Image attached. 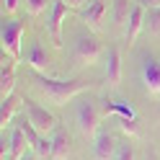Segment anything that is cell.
Listing matches in <instances>:
<instances>
[{
    "label": "cell",
    "mask_w": 160,
    "mask_h": 160,
    "mask_svg": "<svg viewBox=\"0 0 160 160\" xmlns=\"http://www.w3.org/2000/svg\"><path fill=\"white\" fill-rule=\"evenodd\" d=\"M34 80H36L39 91H42V93H44V96H47L52 103H57V106L67 103L72 96L83 93L85 88H88V80H83V78L59 80V78H49L47 72H34Z\"/></svg>",
    "instance_id": "obj_1"
},
{
    "label": "cell",
    "mask_w": 160,
    "mask_h": 160,
    "mask_svg": "<svg viewBox=\"0 0 160 160\" xmlns=\"http://www.w3.org/2000/svg\"><path fill=\"white\" fill-rule=\"evenodd\" d=\"M26 31V21L21 18H5L0 23V44H3V52H8L11 57H21V36Z\"/></svg>",
    "instance_id": "obj_2"
},
{
    "label": "cell",
    "mask_w": 160,
    "mask_h": 160,
    "mask_svg": "<svg viewBox=\"0 0 160 160\" xmlns=\"http://www.w3.org/2000/svg\"><path fill=\"white\" fill-rule=\"evenodd\" d=\"M103 54V44L101 39L93 34H78L75 47H72V57L78 65H96L98 57Z\"/></svg>",
    "instance_id": "obj_3"
},
{
    "label": "cell",
    "mask_w": 160,
    "mask_h": 160,
    "mask_svg": "<svg viewBox=\"0 0 160 160\" xmlns=\"http://www.w3.org/2000/svg\"><path fill=\"white\" fill-rule=\"evenodd\" d=\"M67 13H70V5L65 0H52V8H49V16H47V34L54 47H62V23Z\"/></svg>",
    "instance_id": "obj_4"
},
{
    "label": "cell",
    "mask_w": 160,
    "mask_h": 160,
    "mask_svg": "<svg viewBox=\"0 0 160 160\" xmlns=\"http://www.w3.org/2000/svg\"><path fill=\"white\" fill-rule=\"evenodd\" d=\"M23 108H26L28 122H31V124H34V127H36L42 134H47V132H54V129H57V119H54L52 114H49L44 106H39V103L34 101V98H28V96H26V98H23Z\"/></svg>",
    "instance_id": "obj_5"
},
{
    "label": "cell",
    "mask_w": 160,
    "mask_h": 160,
    "mask_svg": "<svg viewBox=\"0 0 160 160\" xmlns=\"http://www.w3.org/2000/svg\"><path fill=\"white\" fill-rule=\"evenodd\" d=\"M75 119H78V127H80V132L85 137L96 134V129H98V108H96L93 101H80L78 108H75Z\"/></svg>",
    "instance_id": "obj_6"
},
{
    "label": "cell",
    "mask_w": 160,
    "mask_h": 160,
    "mask_svg": "<svg viewBox=\"0 0 160 160\" xmlns=\"http://www.w3.org/2000/svg\"><path fill=\"white\" fill-rule=\"evenodd\" d=\"M142 85L150 96H160V59L155 57L142 59Z\"/></svg>",
    "instance_id": "obj_7"
},
{
    "label": "cell",
    "mask_w": 160,
    "mask_h": 160,
    "mask_svg": "<svg viewBox=\"0 0 160 160\" xmlns=\"http://www.w3.org/2000/svg\"><path fill=\"white\" fill-rule=\"evenodd\" d=\"M16 62L18 59L3 52V70H0V98H8L16 85Z\"/></svg>",
    "instance_id": "obj_8"
},
{
    "label": "cell",
    "mask_w": 160,
    "mask_h": 160,
    "mask_svg": "<svg viewBox=\"0 0 160 160\" xmlns=\"http://www.w3.org/2000/svg\"><path fill=\"white\" fill-rule=\"evenodd\" d=\"M119 80H122V52H119V47H108L106 49V83L119 85Z\"/></svg>",
    "instance_id": "obj_9"
},
{
    "label": "cell",
    "mask_w": 160,
    "mask_h": 160,
    "mask_svg": "<svg viewBox=\"0 0 160 160\" xmlns=\"http://www.w3.org/2000/svg\"><path fill=\"white\" fill-rule=\"evenodd\" d=\"M26 65L34 70V72H47L49 70V57L44 52V47L39 42H31V47L26 49Z\"/></svg>",
    "instance_id": "obj_10"
},
{
    "label": "cell",
    "mask_w": 160,
    "mask_h": 160,
    "mask_svg": "<svg viewBox=\"0 0 160 160\" xmlns=\"http://www.w3.org/2000/svg\"><path fill=\"white\" fill-rule=\"evenodd\" d=\"M103 13H106V0H91L85 8H80L78 16L80 21H85L88 26H98L103 21Z\"/></svg>",
    "instance_id": "obj_11"
},
{
    "label": "cell",
    "mask_w": 160,
    "mask_h": 160,
    "mask_svg": "<svg viewBox=\"0 0 160 160\" xmlns=\"http://www.w3.org/2000/svg\"><path fill=\"white\" fill-rule=\"evenodd\" d=\"M116 150H119V145H116L114 134L101 132V134L96 137V145H93V155H96V160H108L111 155H116Z\"/></svg>",
    "instance_id": "obj_12"
},
{
    "label": "cell",
    "mask_w": 160,
    "mask_h": 160,
    "mask_svg": "<svg viewBox=\"0 0 160 160\" xmlns=\"http://www.w3.org/2000/svg\"><path fill=\"white\" fill-rule=\"evenodd\" d=\"M145 8L142 5H139V3H134V8H132V16H129V21H127V42L129 44H132L134 42V39H137V34H139V28H142L145 26Z\"/></svg>",
    "instance_id": "obj_13"
},
{
    "label": "cell",
    "mask_w": 160,
    "mask_h": 160,
    "mask_svg": "<svg viewBox=\"0 0 160 160\" xmlns=\"http://www.w3.org/2000/svg\"><path fill=\"white\" fill-rule=\"evenodd\" d=\"M101 111L108 116V114H116L119 119H137V114H134V108L129 106L127 101H103V106H101Z\"/></svg>",
    "instance_id": "obj_14"
},
{
    "label": "cell",
    "mask_w": 160,
    "mask_h": 160,
    "mask_svg": "<svg viewBox=\"0 0 160 160\" xmlns=\"http://www.w3.org/2000/svg\"><path fill=\"white\" fill-rule=\"evenodd\" d=\"M67 150H70V137L62 127H57L54 129V137H52V158L49 160H62L67 155Z\"/></svg>",
    "instance_id": "obj_15"
},
{
    "label": "cell",
    "mask_w": 160,
    "mask_h": 160,
    "mask_svg": "<svg viewBox=\"0 0 160 160\" xmlns=\"http://www.w3.org/2000/svg\"><path fill=\"white\" fill-rule=\"evenodd\" d=\"M8 145H11V147H8V160H18V158L23 155L28 139H26V134H23L21 127H16L13 132H11V142H8Z\"/></svg>",
    "instance_id": "obj_16"
},
{
    "label": "cell",
    "mask_w": 160,
    "mask_h": 160,
    "mask_svg": "<svg viewBox=\"0 0 160 160\" xmlns=\"http://www.w3.org/2000/svg\"><path fill=\"white\" fill-rule=\"evenodd\" d=\"M132 8L134 3L132 0H114V23H127L129 21V16H132Z\"/></svg>",
    "instance_id": "obj_17"
},
{
    "label": "cell",
    "mask_w": 160,
    "mask_h": 160,
    "mask_svg": "<svg viewBox=\"0 0 160 160\" xmlns=\"http://www.w3.org/2000/svg\"><path fill=\"white\" fill-rule=\"evenodd\" d=\"M145 28H147V34H152V36L160 34V5L147 8V13H145Z\"/></svg>",
    "instance_id": "obj_18"
},
{
    "label": "cell",
    "mask_w": 160,
    "mask_h": 160,
    "mask_svg": "<svg viewBox=\"0 0 160 160\" xmlns=\"http://www.w3.org/2000/svg\"><path fill=\"white\" fill-rule=\"evenodd\" d=\"M18 101V98L11 93V96H8V98H3V106H0V127H3L5 129V124H11V119H13V111H16V103Z\"/></svg>",
    "instance_id": "obj_19"
},
{
    "label": "cell",
    "mask_w": 160,
    "mask_h": 160,
    "mask_svg": "<svg viewBox=\"0 0 160 160\" xmlns=\"http://www.w3.org/2000/svg\"><path fill=\"white\" fill-rule=\"evenodd\" d=\"M119 129H122L124 134H129V137H139V134H142L137 119H119Z\"/></svg>",
    "instance_id": "obj_20"
},
{
    "label": "cell",
    "mask_w": 160,
    "mask_h": 160,
    "mask_svg": "<svg viewBox=\"0 0 160 160\" xmlns=\"http://www.w3.org/2000/svg\"><path fill=\"white\" fill-rule=\"evenodd\" d=\"M23 3H26V11L31 16H39L47 8V0H23Z\"/></svg>",
    "instance_id": "obj_21"
},
{
    "label": "cell",
    "mask_w": 160,
    "mask_h": 160,
    "mask_svg": "<svg viewBox=\"0 0 160 160\" xmlns=\"http://www.w3.org/2000/svg\"><path fill=\"white\" fill-rule=\"evenodd\" d=\"M116 160H134V147H132V145H119Z\"/></svg>",
    "instance_id": "obj_22"
},
{
    "label": "cell",
    "mask_w": 160,
    "mask_h": 160,
    "mask_svg": "<svg viewBox=\"0 0 160 160\" xmlns=\"http://www.w3.org/2000/svg\"><path fill=\"white\" fill-rule=\"evenodd\" d=\"M18 3H21V0H3V16L13 13L16 8H18Z\"/></svg>",
    "instance_id": "obj_23"
},
{
    "label": "cell",
    "mask_w": 160,
    "mask_h": 160,
    "mask_svg": "<svg viewBox=\"0 0 160 160\" xmlns=\"http://www.w3.org/2000/svg\"><path fill=\"white\" fill-rule=\"evenodd\" d=\"M65 3H67V5H75V8H78V5H83L85 0H65Z\"/></svg>",
    "instance_id": "obj_24"
},
{
    "label": "cell",
    "mask_w": 160,
    "mask_h": 160,
    "mask_svg": "<svg viewBox=\"0 0 160 160\" xmlns=\"http://www.w3.org/2000/svg\"><path fill=\"white\" fill-rule=\"evenodd\" d=\"M18 160H39V155H26V152H23L21 158H18Z\"/></svg>",
    "instance_id": "obj_25"
},
{
    "label": "cell",
    "mask_w": 160,
    "mask_h": 160,
    "mask_svg": "<svg viewBox=\"0 0 160 160\" xmlns=\"http://www.w3.org/2000/svg\"><path fill=\"white\" fill-rule=\"evenodd\" d=\"M147 3V8H152V5H160V0H145Z\"/></svg>",
    "instance_id": "obj_26"
},
{
    "label": "cell",
    "mask_w": 160,
    "mask_h": 160,
    "mask_svg": "<svg viewBox=\"0 0 160 160\" xmlns=\"http://www.w3.org/2000/svg\"><path fill=\"white\" fill-rule=\"evenodd\" d=\"M145 160H158V158H155V155H152V152H150V155H147V158H145Z\"/></svg>",
    "instance_id": "obj_27"
}]
</instances>
